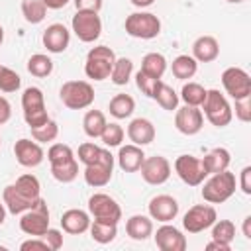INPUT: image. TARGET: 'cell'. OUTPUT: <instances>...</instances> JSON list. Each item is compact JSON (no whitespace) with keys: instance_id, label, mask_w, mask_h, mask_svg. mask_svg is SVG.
I'll list each match as a JSON object with an SVG mask.
<instances>
[{"instance_id":"f546056e","label":"cell","mask_w":251,"mask_h":251,"mask_svg":"<svg viewBox=\"0 0 251 251\" xmlns=\"http://www.w3.org/2000/svg\"><path fill=\"white\" fill-rule=\"evenodd\" d=\"M106 124H108V122H106V116H104L100 110H88V112L84 114V118H82V129H84V133H86L88 137H92V139H96V137L102 135Z\"/></svg>"},{"instance_id":"f907efd6","label":"cell","mask_w":251,"mask_h":251,"mask_svg":"<svg viewBox=\"0 0 251 251\" xmlns=\"http://www.w3.org/2000/svg\"><path fill=\"white\" fill-rule=\"evenodd\" d=\"M206 249L208 251H229L231 249V245L229 243H224V241H216V239H212L210 243H206Z\"/></svg>"},{"instance_id":"d6a6232c","label":"cell","mask_w":251,"mask_h":251,"mask_svg":"<svg viewBox=\"0 0 251 251\" xmlns=\"http://www.w3.org/2000/svg\"><path fill=\"white\" fill-rule=\"evenodd\" d=\"M139 71H143L145 75H151L155 78H161L165 75V71H167V59H165V55H161L157 51L147 53L143 57V61H141V69Z\"/></svg>"},{"instance_id":"7bdbcfd3","label":"cell","mask_w":251,"mask_h":251,"mask_svg":"<svg viewBox=\"0 0 251 251\" xmlns=\"http://www.w3.org/2000/svg\"><path fill=\"white\" fill-rule=\"evenodd\" d=\"M102 149H104V147H98V145H94L92 141H84V143L78 145V161H80L84 167H86V165H92V163H96V161L100 159Z\"/></svg>"},{"instance_id":"7402d4cb","label":"cell","mask_w":251,"mask_h":251,"mask_svg":"<svg viewBox=\"0 0 251 251\" xmlns=\"http://www.w3.org/2000/svg\"><path fill=\"white\" fill-rule=\"evenodd\" d=\"M90 222H92L90 214L80 208H71V210L63 212V216H61V227H63V231H67L71 235H80V233L88 231Z\"/></svg>"},{"instance_id":"484cf974","label":"cell","mask_w":251,"mask_h":251,"mask_svg":"<svg viewBox=\"0 0 251 251\" xmlns=\"http://www.w3.org/2000/svg\"><path fill=\"white\" fill-rule=\"evenodd\" d=\"M126 233L133 241H145L149 235H153V220L143 214H133L126 222Z\"/></svg>"},{"instance_id":"d590c367","label":"cell","mask_w":251,"mask_h":251,"mask_svg":"<svg viewBox=\"0 0 251 251\" xmlns=\"http://www.w3.org/2000/svg\"><path fill=\"white\" fill-rule=\"evenodd\" d=\"M186 106H200L206 98V88L200 84V82H184L182 84V90H180V96H178Z\"/></svg>"},{"instance_id":"83f0119b","label":"cell","mask_w":251,"mask_h":251,"mask_svg":"<svg viewBox=\"0 0 251 251\" xmlns=\"http://www.w3.org/2000/svg\"><path fill=\"white\" fill-rule=\"evenodd\" d=\"M171 71L175 75V78L178 80H188L196 75L198 71V61L192 57V55H178L173 59L171 63Z\"/></svg>"},{"instance_id":"277c9868","label":"cell","mask_w":251,"mask_h":251,"mask_svg":"<svg viewBox=\"0 0 251 251\" xmlns=\"http://www.w3.org/2000/svg\"><path fill=\"white\" fill-rule=\"evenodd\" d=\"M116 63V53L108 45H96L88 51L84 61V75L92 80H106L110 78L112 67Z\"/></svg>"},{"instance_id":"7dc6e473","label":"cell","mask_w":251,"mask_h":251,"mask_svg":"<svg viewBox=\"0 0 251 251\" xmlns=\"http://www.w3.org/2000/svg\"><path fill=\"white\" fill-rule=\"evenodd\" d=\"M20 249H22V251H29V249L51 251V249H49V245H47V241H45L43 237H33V239H27V241H24V243L20 245Z\"/></svg>"},{"instance_id":"4fadbf2b","label":"cell","mask_w":251,"mask_h":251,"mask_svg":"<svg viewBox=\"0 0 251 251\" xmlns=\"http://www.w3.org/2000/svg\"><path fill=\"white\" fill-rule=\"evenodd\" d=\"M112 173H114V155L108 149H102L100 159L84 167V182L92 188L106 186L112 178Z\"/></svg>"},{"instance_id":"6da1fadb","label":"cell","mask_w":251,"mask_h":251,"mask_svg":"<svg viewBox=\"0 0 251 251\" xmlns=\"http://www.w3.org/2000/svg\"><path fill=\"white\" fill-rule=\"evenodd\" d=\"M2 198H4L6 210L14 216H20L37 204V200L41 198V184L35 175L25 173L18 176L14 184H8L4 188Z\"/></svg>"},{"instance_id":"c3c4849f","label":"cell","mask_w":251,"mask_h":251,"mask_svg":"<svg viewBox=\"0 0 251 251\" xmlns=\"http://www.w3.org/2000/svg\"><path fill=\"white\" fill-rule=\"evenodd\" d=\"M76 10H86V12H100L102 10V0H73Z\"/></svg>"},{"instance_id":"d4e9b609","label":"cell","mask_w":251,"mask_h":251,"mask_svg":"<svg viewBox=\"0 0 251 251\" xmlns=\"http://www.w3.org/2000/svg\"><path fill=\"white\" fill-rule=\"evenodd\" d=\"M220 55V43L212 35H200L192 43V57L198 63H212Z\"/></svg>"},{"instance_id":"6f0895ef","label":"cell","mask_w":251,"mask_h":251,"mask_svg":"<svg viewBox=\"0 0 251 251\" xmlns=\"http://www.w3.org/2000/svg\"><path fill=\"white\" fill-rule=\"evenodd\" d=\"M226 2H229V4H241V2H245V0H226Z\"/></svg>"},{"instance_id":"d6986e66","label":"cell","mask_w":251,"mask_h":251,"mask_svg":"<svg viewBox=\"0 0 251 251\" xmlns=\"http://www.w3.org/2000/svg\"><path fill=\"white\" fill-rule=\"evenodd\" d=\"M147 212H149L151 220L167 224V222H173L178 216V202H176V198H173L169 194H157L149 200Z\"/></svg>"},{"instance_id":"8d00e7d4","label":"cell","mask_w":251,"mask_h":251,"mask_svg":"<svg viewBox=\"0 0 251 251\" xmlns=\"http://www.w3.org/2000/svg\"><path fill=\"white\" fill-rule=\"evenodd\" d=\"M153 100H157V104H159L163 110L173 112V110L178 108V100H180V98H178V94L175 92L173 86L161 82L159 88H157V92H155V98H153Z\"/></svg>"},{"instance_id":"ac0fdd59","label":"cell","mask_w":251,"mask_h":251,"mask_svg":"<svg viewBox=\"0 0 251 251\" xmlns=\"http://www.w3.org/2000/svg\"><path fill=\"white\" fill-rule=\"evenodd\" d=\"M14 155H16V161L25 169H33L41 165V161L45 159V151L41 143H37L35 139L31 141L27 137H22L14 143Z\"/></svg>"},{"instance_id":"7c38bea8","label":"cell","mask_w":251,"mask_h":251,"mask_svg":"<svg viewBox=\"0 0 251 251\" xmlns=\"http://www.w3.org/2000/svg\"><path fill=\"white\" fill-rule=\"evenodd\" d=\"M88 212L98 222L120 224V220H122V208H120V204L112 196H108L104 192H96V194H92L88 198Z\"/></svg>"},{"instance_id":"836d02e7","label":"cell","mask_w":251,"mask_h":251,"mask_svg":"<svg viewBox=\"0 0 251 251\" xmlns=\"http://www.w3.org/2000/svg\"><path fill=\"white\" fill-rule=\"evenodd\" d=\"M22 16L27 24H41L47 16L43 0H22Z\"/></svg>"},{"instance_id":"680465c9","label":"cell","mask_w":251,"mask_h":251,"mask_svg":"<svg viewBox=\"0 0 251 251\" xmlns=\"http://www.w3.org/2000/svg\"><path fill=\"white\" fill-rule=\"evenodd\" d=\"M0 145H2V139H0Z\"/></svg>"},{"instance_id":"8992f818","label":"cell","mask_w":251,"mask_h":251,"mask_svg":"<svg viewBox=\"0 0 251 251\" xmlns=\"http://www.w3.org/2000/svg\"><path fill=\"white\" fill-rule=\"evenodd\" d=\"M59 98L69 110H84L94 102V88L86 80H67L59 90Z\"/></svg>"},{"instance_id":"9a60e30c","label":"cell","mask_w":251,"mask_h":251,"mask_svg":"<svg viewBox=\"0 0 251 251\" xmlns=\"http://www.w3.org/2000/svg\"><path fill=\"white\" fill-rule=\"evenodd\" d=\"M218 220L216 208L210 204H196L192 208H188V212L182 218V227L188 233H200L204 229H208L214 222Z\"/></svg>"},{"instance_id":"db71d44e","label":"cell","mask_w":251,"mask_h":251,"mask_svg":"<svg viewBox=\"0 0 251 251\" xmlns=\"http://www.w3.org/2000/svg\"><path fill=\"white\" fill-rule=\"evenodd\" d=\"M129 2H131L135 8H141V10H143V8H149L155 0H129Z\"/></svg>"},{"instance_id":"52a82bcc","label":"cell","mask_w":251,"mask_h":251,"mask_svg":"<svg viewBox=\"0 0 251 251\" xmlns=\"http://www.w3.org/2000/svg\"><path fill=\"white\" fill-rule=\"evenodd\" d=\"M22 110H24V120L25 124L31 127H39L43 126L49 116H47V108H45V96L41 92V88L37 86H27L22 94Z\"/></svg>"},{"instance_id":"b9f144b4","label":"cell","mask_w":251,"mask_h":251,"mask_svg":"<svg viewBox=\"0 0 251 251\" xmlns=\"http://www.w3.org/2000/svg\"><path fill=\"white\" fill-rule=\"evenodd\" d=\"M20 86H22L20 75L10 67L0 65V90L2 92H16Z\"/></svg>"},{"instance_id":"e0dca14e","label":"cell","mask_w":251,"mask_h":251,"mask_svg":"<svg viewBox=\"0 0 251 251\" xmlns=\"http://www.w3.org/2000/svg\"><path fill=\"white\" fill-rule=\"evenodd\" d=\"M204 126V114L198 106H182L175 110V127L184 135H196Z\"/></svg>"},{"instance_id":"f5cc1de1","label":"cell","mask_w":251,"mask_h":251,"mask_svg":"<svg viewBox=\"0 0 251 251\" xmlns=\"http://www.w3.org/2000/svg\"><path fill=\"white\" fill-rule=\"evenodd\" d=\"M243 235L245 239H251V216H245L243 220Z\"/></svg>"},{"instance_id":"74e56055","label":"cell","mask_w":251,"mask_h":251,"mask_svg":"<svg viewBox=\"0 0 251 251\" xmlns=\"http://www.w3.org/2000/svg\"><path fill=\"white\" fill-rule=\"evenodd\" d=\"M210 227H212V239L224 241V243H229L231 245V241L235 237V226H233V222H229V220H216Z\"/></svg>"},{"instance_id":"7a4b0ae2","label":"cell","mask_w":251,"mask_h":251,"mask_svg":"<svg viewBox=\"0 0 251 251\" xmlns=\"http://www.w3.org/2000/svg\"><path fill=\"white\" fill-rule=\"evenodd\" d=\"M47 161L51 163V175L55 180L67 184L78 176V163L73 149L67 143H53L47 149Z\"/></svg>"},{"instance_id":"816d5d0a","label":"cell","mask_w":251,"mask_h":251,"mask_svg":"<svg viewBox=\"0 0 251 251\" xmlns=\"http://www.w3.org/2000/svg\"><path fill=\"white\" fill-rule=\"evenodd\" d=\"M71 0H43V4L47 6V10H61L69 4Z\"/></svg>"},{"instance_id":"8fae6325","label":"cell","mask_w":251,"mask_h":251,"mask_svg":"<svg viewBox=\"0 0 251 251\" xmlns=\"http://www.w3.org/2000/svg\"><path fill=\"white\" fill-rule=\"evenodd\" d=\"M222 84H224L226 94L233 100L251 96V76L247 71H243L239 67H227L222 73Z\"/></svg>"},{"instance_id":"1f68e13d","label":"cell","mask_w":251,"mask_h":251,"mask_svg":"<svg viewBox=\"0 0 251 251\" xmlns=\"http://www.w3.org/2000/svg\"><path fill=\"white\" fill-rule=\"evenodd\" d=\"M88 229H90L92 239L96 243H102V245L112 243L116 239V235H118V224H110V222H98V220H94V222H90V227Z\"/></svg>"},{"instance_id":"cb8c5ba5","label":"cell","mask_w":251,"mask_h":251,"mask_svg":"<svg viewBox=\"0 0 251 251\" xmlns=\"http://www.w3.org/2000/svg\"><path fill=\"white\" fill-rule=\"evenodd\" d=\"M118 165L124 173H137L143 159H145V153L139 145L135 143H129V145H120V151H118Z\"/></svg>"},{"instance_id":"e575fe53","label":"cell","mask_w":251,"mask_h":251,"mask_svg":"<svg viewBox=\"0 0 251 251\" xmlns=\"http://www.w3.org/2000/svg\"><path fill=\"white\" fill-rule=\"evenodd\" d=\"M27 71L37 78H45L53 73V61L43 53H35L27 59Z\"/></svg>"},{"instance_id":"3957f363","label":"cell","mask_w":251,"mask_h":251,"mask_svg":"<svg viewBox=\"0 0 251 251\" xmlns=\"http://www.w3.org/2000/svg\"><path fill=\"white\" fill-rule=\"evenodd\" d=\"M235 184H237L235 175L226 169V171L210 175V178L204 182L200 194L208 204H222V202H226L233 196Z\"/></svg>"},{"instance_id":"603a6c76","label":"cell","mask_w":251,"mask_h":251,"mask_svg":"<svg viewBox=\"0 0 251 251\" xmlns=\"http://www.w3.org/2000/svg\"><path fill=\"white\" fill-rule=\"evenodd\" d=\"M127 137L131 143H135L139 147L149 145L155 139V126L147 118H135L127 126Z\"/></svg>"},{"instance_id":"f1b7e54d","label":"cell","mask_w":251,"mask_h":251,"mask_svg":"<svg viewBox=\"0 0 251 251\" xmlns=\"http://www.w3.org/2000/svg\"><path fill=\"white\" fill-rule=\"evenodd\" d=\"M108 110L110 114L116 118V120H126L133 114L135 110V100L129 96V94H116L110 104H108Z\"/></svg>"},{"instance_id":"f6af8a7d","label":"cell","mask_w":251,"mask_h":251,"mask_svg":"<svg viewBox=\"0 0 251 251\" xmlns=\"http://www.w3.org/2000/svg\"><path fill=\"white\" fill-rule=\"evenodd\" d=\"M235 118L241 120V122H245V124L251 120V104H249V98L235 100Z\"/></svg>"},{"instance_id":"2e32d148","label":"cell","mask_w":251,"mask_h":251,"mask_svg":"<svg viewBox=\"0 0 251 251\" xmlns=\"http://www.w3.org/2000/svg\"><path fill=\"white\" fill-rule=\"evenodd\" d=\"M141 176L147 184H153V186H159V184H165L171 176V163L167 157L163 155H153V157H145L141 167Z\"/></svg>"},{"instance_id":"bcb514c9","label":"cell","mask_w":251,"mask_h":251,"mask_svg":"<svg viewBox=\"0 0 251 251\" xmlns=\"http://www.w3.org/2000/svg\"><path fill=\"white\" fill-rule=\"evenodd\" d=\"M239 188L243 194H251V167H243L241 173H239Z\"/></svg>"},{"instance_id":"ee69618b","label":"cell","mask_w":251,"mask_h":251,"mask_svg":"<svg viewBox=\"0 0 251 251\" xmlns=\"http://www.w3.org/2000/svg\"><path fill=\"white\" fill-rule=\"evenodd\" d=\"M41 237L47 241V245H49L51 251H59L63 247V231H59L55 227H47V231Z\"/></svg>"},{"instance_id":"f35d334b","label":"cell","mask_w":251,"mask_h":251,"mask_svg":"<svg viewBox=\"0 0 251 251\" xmlns=\"http://www.w3.org/2000/svg\"><path fill=\"white\" fill-rule=\"evenodd\" d=\"M57 135H59V126L53 120H47L39 127H31V137L37 143H51V141L57 139Z\"/></svg>"},{"instance_id":"ab89813d","label":"cell","mask_w":251,"mask_h":251,"mask_svg":"<svg viewBox=\"0 0 251 251\" xmlns=\"http://www.w3.org/2000/svg\"><path fill=\"white\" fill-rule=\"evenodd\" d=\"M124 135H126L124 127L120 124H116V122H110V124H106L100 139H102V143L106 147H120L122 141H124Z\"/></svg>"},{"instance_id":"11a10c76","label":"cell","mask_w":251,"mask_h":251,"mask_svg":"<svg viewBox=\"0 0 251 251\" xmlns=\"http://www.w3.org/2000/svg\"><path fill=\"white\" fill-rule=\"evenodd\" d=\"M6 206H4V202H0V226L4 224V220H6Z\"/></svg>"},{"instance_id":"ffe728a7","label":"cell","mask_w":251,"mask_h":251,"mask_svg":"<svg viewBox=\"0 0 251 251\" xmlns=\"http://www.w3.org/2000/svg\"><path fill=\"white\" fill-rule=\"evenodd\" d=\"M155 245L161 251H184L186 249V237L182 235V231L175 226H171L169 222L163 224L157 231H155Z\"/></svg>"},{"instance_id":"9f6ffc18","label":"cell","mask_w":251,"mask_h":251,"mask_svg":"<svg viewBox=\"0 0 251 251\" xmlns=\"http://www.w3.org/2000/svg\"><path fill=\"white\" fill-rule=\"evenodd\" d=\"M2 41H4V27L0 25V45H2Z\"/></svg>"},{"instance_id":"30bf717a","label":"cell","mask_w":251,"mask_h":251,"mask_svg":"<svg viewBox=\"0 0 251 251\" xmlns=\"http://www.w3.org/2000/svg\"><path fill=\"white\" fill-rule=\"evenodd\" d=\"M75 35L82 43H94L100 33H102V20L98 12H86V10H76V14L71 20Z\"/></svg>"},{"instance_id":"4dcf8cb0","label":"cell","mask_w":251,"mask_h":251,"mask_svg":"<svg viewBox=\"0 0 251 251\" xmlns=\"http://www.w3.org/2000/svg\"><path fill=\"white\" fill-rule=\"evenodd\" d=\"M131 75H133V61L129 57H116V63L110 73V80L116 86H124L129 82Z\"/></svg>"},{"instance_id":"4316f807","label":"cell","mask_w":251,"mask_h":251,"mask_svg":"<svg viewBox=\"0 0 251 251\" xmlns=\"http://www.w3.org/2000/svg\"><path fill=\"white\" fill-rule=\"evenodd\" d=\"M229 161H231V155H229V151L226 147H214L210 153H206L202 157V165H204L206 175H214V173L226 171L229 167Z\"/></svg>"},{"instance_id":"44dd1931","label":"cell","mask_w":251,"mask_h":251,"mask_svg":"<svg viewBox=\"0 0 251 251\" xmlns=\"http://www.w3.org/2000/svg\"><path fill=\"white\" fill-rule=\"evenodd\" d=\"M43 47L49 51V53H63L69 43H71V31L63 25V24H51L47 25V29L43 31Z\"/></svg>"},{"instance_id":"9c48e42d","label":"cell","mask_w":251,"mask_h":251,"mask_svg":"<svg viewBox=\"0 0 251 251\" xmlns=\"http://www.w3.org/2000/svg\"><path fill=\"white\" fill-rule=\"evenodd\" d=\"M47 227H49V208L43 198H39L31 210L20 214V229L25 235L41 237L47 231Z\"/></svg>"},{"instance_id":"681fc988","label":"cell","mask_w":251,"mask_h":251,"mask_svg":"<svg viewBox=\"0 0 251 251\" xmlns=\"http://www.w3.org/2000/svg\"><path fill=\"white\" fill-rule=\"evenodd\" d=\"M10 118H12V106L6 98L0 96V126H4Z\"/></svg>"},{"instance_id":"ba28073f","label":"cell","mask_w":251,"mask_h":251,"mask_svg":"<svg viewBox=\"0 0 251 251\" xmlns=\"http://www.w3.org/2000/svg\"><path fill=\"white\" fill-rule=\"evenodd\" d=\"M126 33L137 39H155L161 33V20L151 12H133L126 18Z\"/></svg>"},{"instance_id":"5bb4252c","label":"cell","mask_w":251,"mask_h":251,"mask_svg":"<svg viewBox=\"0 0 251 251\" xmlns=\"http://www.w3.org/2000/svg\"><path fill=\"white\" fill-rule=\"evenodd\" d=\"M175 173L188 186H200L204 182V178L208 176L204 171L202 159H198L194 155H178L175 159Z\"/></svg>"},{"instance_id":"60d3db41","label":"cell","mask_w":251,"mask_h":251,"mask_svg":"<svg viewBox=\"0 0 251 251\" xmlns=\"http://www.w3.org/2000/svg\"><path fill=\"white\" fill-rule=\"evenodd\" d=\"M161 82H163L161 78H155V76H151V75H145L143 71H137V73H135V84H137V88H139L147 98H155V92H157V88H159Z\"/></svg>"},{"instance_id":"5b68a950","label":"cell","mask_w":251,"mask_h":251,"mask_svg":"<svg viewBox=\"0 0 251 251\" xmlns=\"http://www.w3.org/2000/svg\"><path fill=\"white\" fill-rule=\"evenodd\" d=\"M200 106L204 110L206 120L216 127H226L233 118V110H231L227 98L218 88L206 90V98H204V102Z\"/></svg>"}]
</instances>
